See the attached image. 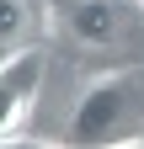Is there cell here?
I'll use <instances>...</instances> for the list:
<instances>
[{"label":"cell","instance_id":"cell-1","mask_svg":"<svg viewBox=\"0 0 144 149\" xmlns=\"http://www.w3.org/2000/svg\"><path fill=\"white\" fill-rule=\"evenodd\" d=\"M48 27L80 48H139L144 0H53Z\"/></svg>","mask_w":144,"mask_h":149},{"label":"cell","instance_id":"cell-2","mask_svg":"<svg viewBox=\"0 0 144 149\" xmlns=\"http://www.w3.org/2000/svg\"><path fill=\"white\" fill-rule=\"evenodd\" d=\"M134 107V74H96L80 91L69 112V139L75 144H123V117Z\"/></svg>","mask_w":144,"mask_h":149},{"label":"cell","instance_id":"cell-3","mask_svg":"<svg viewBox=\"0 0 144 149\" xmlns=\"http://www.w3.org/2000/svg\"><path fill=\"white\" fill-rule=\"evenodd\" d=\"M0 85H6V144H22V123L38 101V85H43V48L32 43L22 53H6L0 59Z\"/></svg>","mask_w":144,"mask_h":149},{"label":"cell","instance_id":"cell-4","mask_svg":"<svg viewBox=\"0 0 144 149\" xmlns=\"http://www.w3.org/2000/svg\"><path fill=\"white\" fill-rule=\"evenodd\" d=\"M32 11H38V6H27V0H0V48H6V53L32 48V43H27V22H32ZM6 53H0V59H6Z\"/></svg>","mask_w":144,"mask_h":149}]
</instances>
